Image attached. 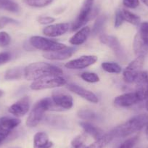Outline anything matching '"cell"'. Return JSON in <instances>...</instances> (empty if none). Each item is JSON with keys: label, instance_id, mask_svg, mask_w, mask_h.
Segmentation results:
<instances>
[{"label": "cell", "instance_id": "cell-1", "mask_svg": "<svg viewBox=\"0 0 148 148\" xmlns=\"http://www.w3.org/2000/svg\"><path fill=\"white\" fill-rule=\"evenodd\" d=\"M63 71L59 67L44 62H33L24 68V77L28 81H36L47 76H61Z\"/></svg>", "mask_w": 148, "mask_h": 148}, {"label": "cell", "instance_id": "cell-2", "mask_svg": "<svg viewBox=\"0 0 148 148\" xmlns=\"http://www.w3.org/2000/svg\"><path fill=\"white\" fill-rule=\"evenodd\" d=\"M48 110L60 111L62 109L55 105L52 98H44L34 105L27 118L26 126L29 128L36 127L42 121L45 112Z\"/></svg>", "mask_w": 148, "mask_h": 148}, {"label": "cell", "instance_id": "cell-3", "mask_svg": "<svg viewBox=\"0 0 148 148\" xmlns=\"http://www.w3.org/2000/svg\"><path fill=\"white\" fill-rule=\"evenodd\" d=\"M148 122V114L142 113L134 116L112 130L115 137H126L142 130Z\"/></svg>", "mask_w": 148, "mask_h": 148}, {"label": "cell", "instance_id": "cell-4", "mask_svg": "<svg viewBox=\"0 0 148 148\" xmlns=\"http://www.w3.org/2000/svg\"><path fill=\"white\" fill-rule=\"evenodd\" d=\"M29 43L34 48L45 52H55L66 47V45L52 39L39 36H34L29 39Z\"/></svg>", "mask_w": 148, "mask_h": 148}, {"label": "cell", "instance_id": "cell-5", "mask_svg": "<svg viewBox=\"0 0 148 148\" xmlns=\"http://www.w3.org/2000/svg\"><path fill=\"white\" fill-rule=\"evenodd\" d=\"M67 84V80L61 76H47L34 81L30 86L31 89L34 91L53 89L63 86Z\"/></svg>", "mask_w": 148, "mask_h": 148}, {"label": "cell", "instance_id": "cell-6", "mask_svg": "<svg viewBox=\"0 0 148 148\" xmlns=\"http://www.w3.org/2000/svg\"><path fill=\"white\" fill-rule=\"evenodd\" d=\"M95 0H85L79 15L72 25V31H75L80 29L89 20L92 19L93 14V5Z\"/></svg>", "mask_w": 148, "mask_h": 148}, {"label": "cell", "instance_id": "cell-7", "mask_svg": "<svg viewBox=\"0 0 148 148\" xmlns=\"http://www.w3.org/2000/svg\"><path fill=\"white\" fill-rule=\"evenodd\" d=\"M21 121L19 119L3 117L0 119V145L12 133L14 129L19 126Z\"/></svg>", "mask_w": 148, "mask_h": 148}, {"label": "cell", "instance_id": "cell-8", "mask_svg": "<svg viewBox=\"0 0 148 148\" xmlns=\"http://www.w3.org/2000/svg\"><path fill=\"white\" fill-rule=\"evenodd\" d=\"M97 57L95 55H83L80 58L68 61L65 67L70 70H82L96 63Z\"/></svg>", "mask_w": 148, "mask_h": 148}, {"label": "cell", "instance_id": "cell-9", "mask_svg": "<svg viewBox=\"0 0 148 148\" xmlns=\"http://www.w3.org/2000/svg\"><path fill=\"white\" fill-rule=\"evenodd\" d=\"M51 98L55 105L62 110H69L73 106V97L64 91L59 89L53 91Z\"/></svg>", "mask_w": 148, "mask_h": 148}, {"label": "cell", "instance_id": "cell-10", "mask_svg": "<svg viewBox=\"0 0 148 148\" xmlns=\"http://www.w3.org/2000/svg\"><path fill=\"white\" fill-rule=\"evenodd\" d=\"M30 105L31 100L29 97H24L12 104L8 109V111L15 117H22L29 111Z\"/></svg>", "mask_w": 148, "mask_h": 148}, {"label": "cell", "instance_id": "cell-11", "mask_svg": "<svg viewBox=\"0 0 148 148\" xmlns=\"http://www.w3.org/2000/svg\"><path fill=\"white\" fill-rule=\"evenodd\" d=\"M141 99L138 94L134 92H129L116 97L114 99L115 105L121 108H128L141 102Z\"/></svg>", "mask_w": 148, "mask_h": 148}, {"label": "cell", "instance_id": "cell-12", "mask_svg": "<svg viewBox=\"0 0 148 148\" xmlns=\"http://www.w3.org/2000/svg\"><path fill=\"white\" fill-rule=\"evenodd\" d=\"M67 88L68 89V90L73 92L76 95H79V96H80L83 99H86L88 102H92L93 104H97L99 102L98 97L95 93L79 86V85L74 84H69L67 86Z\"/></svg>", "mask_w": 148, "mask_h": 148}, {"label": "cell", "instance_id": "cell-13", "mask_svg": "<svg viewBox=\"0 0 148 148\" xmlns=\"http://www.w3.org/2000/svg\"><path fill=\"white\" fill-rule=\"evenodd\" d=\"M99 41L103 45L109 47L114 52V53L116 54L118 58H120V59L123 58V52L121 49V47L120 42L116 37L113 36L102 34L99 36Z\"/></svg>", "mask_w": 148, "mask_h": 148}, {"label": "cell", "instance_id": "cell-14", "mask_svg": "<svg viewBox=\"0 0 148 148\" xmlns=\"http://www.w3.org/2000/svg\"><path fill=\"white\" fill-rule=\"evenodd\" d=\"M76 48L72 47H66L60 50L55 52H45L43 54V57L49 60H65L68 59L75 52Z\"/></svg>", "mask_w": 148, "mask_h": 148}, {"label": "cell", "instance_id": "cell-15", "mask_svg": "<svg viewBox=\"0 0 148 148\" xmlns=\"http://www.w3.org/2000/svg\"><path fill=\"white\" fill-rule=\"evenodd\" d=\"M69 28V24L67 23L53 24L45 27L43 29V34L49 37H58L65 34Z\"/></svg>", "mask_w": 148, "mask_h": 148}, {"label": "cell", "instance_id": "cell-16", "mask_svg": "<svg viewBox=\"0 0 148 148\" xmlns=\"http://www.w3.org/2000/svg\"><path fill=\"white\" fill-rule=\"evenodd\" d=\"M90 34L91 29L89 26L83 27L69 39V43L75 46L83 45L87 40Z\"/></svg>", "mask_w": 148, "mask_h": 148}, {"label": "cell", "instance_id": "cell-17", "mask_svg": "<svg viewBox=\"0 0 148 148\" xmlns=\"http://www.w3.org/2000/svg\"><path fill=\"white\" fill-rule=\"evenodd\" d=\"M53 142L49 141L47 134L44 132H37L34 136V148H51Z\"/></svg>", "mask_w": 148, "mask_h": 148}, {"label": "cell", "instance_id": "cell-18", "mask_svg": "<svg viewBox=\"0 0 148 148\" xmlns=\"http://www.w3.org/2000/svg\"><path fill=\"white\" fill-rule=\"evenodd\" d=\"M81 127L84 129V132L87 134L92 136L94 139H99L103 136V131L99 127L94 126L92 123H89L87 121H82L79 123Z\"/></svg>", "mask_w": 148, "mask_h": 148}, {"label": "cell", "instance_id": "cell-19", "mask_svg": "<svg viewBox=\"0 0 148 148\" xmlns=\"http://www.w3.org/2000/svg\"><path fill=\"white\" fill-rule=\"evenodd\" d=\"M134 51L136 56H145L148 52V47L142 41L138 33L134 40Z\"/></svg>", "mask_w": 148, "mask_h": 148}, {"label": "cell", "instance_id": "cell-20", "mask_svg": "<svg viewBox=\"0 0 148 148\" xmlns=\"http://www.w3.org/2000/svg\"><path fill=\"white\" fill-rule=\"evenodd\" d=\"M114 138V134L112 131H110L109 133L104 134L102 137L97 139L95 142L85 148H105Z\"/></svg>", "mask_w": 148, "mask_h": 148}, {"label": "cell", "instance_id": "cell-21", "mask_svg": "<svg viewBox=\"0 0 148 148\" xmlns=\"http://www.w3.org/2000/svg\"><path fill=\"white\" fill-rule=\"evenodd\" d=\"M121 15L124 21L134 25H138L140 24L141 18L137 15L126 9H121Z\"/></svg>", "mask_w": 148, "mask_h": 148}, {"label": "cell", "instance_id": "cell-22", "mask_svg": "<svg viewBox=\"0 0 148 148\" xmlns=\"http://www.w3.org/2000/svg\"><path fill=\"white\" fill-rule=\"evenodd\" d=\"M0 9L11 12H20V6L16 2L11 0H0Z\"/></svg>", "mask_w": 148, "mask_h": 148}, {"label": "cell", "instance_id": "cell-23", "mask_svg": "<svg viewBox=\"0 0 148 148\" xmlns=\"http://www.w3.org/2000/svg\"><path fill=\"white\" fill-rule=\"evenodd\" d=\"M107 19H108V18H107L106 15H99L97 18L93 27H92V31H91L92 35L97 36L99 33L102 32Z\"/></svg>", "mask_w": 148, "mask_h": 148}, {"label": "cell", "instance_id": "cell-24", "mask_svg": "<svg viewBox=\"0 0 148 148\" xmlns=\"http://www.w3.org/2000/svg\"><path fill=\"white\" fill-rule=\"evenodd\" d=\"M24 74V70L23 71L21 68H14L6 71L5 75V80H18L21 79Z\"/></svg>", "mask_w": 148, "mask_h": 148}, {"label": "cell", "instance_id": "cell-25", "mask_svg": "<svg viewBox=\"0 0 148 148\" xmlns=\"http://www.w3.org/2000/svg\"><path fill=\"white\" fill-rule=\"evenodd\" d=\"M102 68L106 72L110 73L119 74L122 72V68L120 65L114 62H105L102 63Z\"/></svg>", "mask_w": 148, "mask_h": 148}, {"label": "cell", "instance_id": "cell-26", "mask_svg": "<svg viewBox=\"0 0 148 148\" xmlns=\"http://www.w3.org/2000/svg\"><path fill=\"white\" fill-rule=\"evenodd\" d=\"M144 63H145V56H137L136 59L134 60L128 65L126 69L133 71H140L142 67L144 66Z\"/></svg>", "mask_w": 148, "mask_h": 148}, {"label": "cell", "instance_id": "cell-27", "mask_svg": "<svg viewBox=\"0 0 148 148\" xmlns=\"http://www.w3.org/2000/svg\"><path fill=\"white\" fill-rule=\"evenodd\" d=\"M54 0H23V2L31 8H42L51 5Z\"/></svg>", "mask_w": 148, "mask_h": 148}, {"label": "cell", "instance_id": "cell-28", "mask_svg": "<svg viewBox=\"0 0 148 148\" xmlns=\"http://www.w3.org/2000/svg\"><path fill=\"white\" fill-rule=\"evenodd\" d=\"M78 117L84 121H95L98 119L97 114L89 109L81 110L77 113Z\"/></svg>", "mask_w": 148, "mask_h": 148}, {"label": "cell", "instance_id": "cell-29", "mask_svg": "<svg viewBox=\"0 0 148 148\" xmlns=\"http://www.w3.org/2000/svg\"><path fill=\"white\" fill-rule=\"evenodd\" d=\"M139 71H133L125 69L123 73V80L127 84H135L139 76Z\"/></svg>", "mask_w": 148, "mask_h": 148}, {"label": "cell", "instance_id": "cell-30", "mask_svg": "<svg viewBox=\"0 0 148 148\" xmlns=\"http://www.w3.org/2000/svg\"><path fill=\"white\" fill-rule=\"evenodd\" d=\"M80 77L82 80L88 83H97L99 82V76L95 73L92 72H83L81 73Z\"/></svg>", "mask_w": 148, "mask_h": 148}, {"label": "cell", "instance_id": "cell-31", "mask_svg": "<svg viewBox=\"0 0 148 148\" xmlns=\"http://www.w3.org/2000/svg\"><path fill=\"white\" fill-rule=\"evenodd\" d=\"M86 140V136L84 134H79L73 138L71 141V146L73 148H82Z\"/></svg>", "mask_w": 148, "mask_h": 148}, {"label": "cell", "instance_id": "cell-32", "mask_svg": "<svg viewBox=\"0 0 148 148\" xmlns=\"http://www.w3.org/2000/svg\"><path fill=\"white\" fill-rule=\"evenodd\" d=\"M138 34L140 36L145 45L148 47V22H143L140 24V28Z\"/></svg>", "mask_w": 148, "mask_h": 148}, {"label": "cell", "instance_id": "cell-33", "mask_svg": "<svg viewBox=\"0 0 148 148\" xmlns=\"http://www.w3.org/2000/svg\"><path fill=\"white\" fill-rule=\"evenodd\" d=\"M138 140H139V136H132V137L129 138L123 142H122L121 145L119 147V148H134L137 143Z\"/></svg>", "mask_w": 148, "mask_h": 148}, {"label": "cell", "instance_id": "cell-34", "mask_svg": "<svg viewBox=\"0 0 148 148\" xmlns=\"http://www.w3.org/2000/svg\"><path fill=\"white\" fill-rule=\"evenodd\" d=\"M11 42V37L5 31H0V47H6Z\"/></svg>", "mask_w": 148, "mask_h": 148}, {"label": "cell", "instance_id": "cell-35", "mask_svg": "<svg viewBox=\"0 0 148 148\" xmlns=\"http://www.w3.org/2000/svg\"><path fill=\"white\" fill-rule=\"evenodd\" d=\"M123 6L129 9H136L139 5V0H123Z\"/></svg>", "mask_w": 148, "mask_h": 148}, {"label": "cell", "instance_id": "cell-36", "mask_svg": "<svg viewBox=\"0 0 148 148\" xmlns=\"http://www.w3.org/2000/svg\"><path fill=\"white\" fill-rule=\"evenodd\" d=\"M18 22L12 18L8 17H2L0 18V28H2L8 24H18Z\"/></svg>", "mask_w": 148, "mask_h": 148}, {"label": "cell", "instance_id": "cell-37", "mask_svg": "<svg viewBox=\"0 0 148 148\" xmlns=\"http://www.w3.org/2000/svg\"><path fill=\"white\" fill-rule=\"evenodd\" d=\"M124 22L123 21V16L121 15V10H118L116 12V17H115V24L114 26L115 28H118L121 26V25L123 24V23Z\"/></svg>", "mask_w": 148, "mask_h": 148}, {"label": "cell", "instance_id": "cell-38", "mask_svg": "<svg viewBox=\"0 0 148 148\" xmlns=\"http://www.w3.org/2000/svg\"><path fill=\"white\" fill-rule=\"evenodd\" d=\"M55 21V18L50 16H42L39 17L38 19V22L42 25H47L51 24Z\"/></svg>", "mask_w": 148, "mask_h": 148}, {"label": "cell", "instance_id": "cell-39", "mask_svg": "<svg viewBox=\"0 0 148 148\" xmlns=\"http://www.w3.org/2000/svg\"><path fill=\"white\" fill-rule=\"evenodd\" d=\"M11 59V54L8 52H0V65L7 63Z\"/></svg>", "mask_w": 148, "mask_h": 148}, {"label": "cell", "instance_id": "cell-40", "mask_svg": "<svg viewBox=\"0 0 148 148\" xmlns=\"http://www.w3.org/2000/svg\"><path fill=\"white\" fill-rule=\"evenodd\" d=\"M145 127H146V129H145V134H146V137L148 140V122H147V125Z\"/></svg>", "mask_w": 148, "mask_h": 148}, {"label": "cell", "instance_id": "cell-41", "mask_svg": "<svg viewBox=\"0 0 148 148\" xmlns=\"http://www.w3.org/2000/svg\"><path fill=\"white\" fill-rule=\"evenodd\" d=\"M146 103H145V108H146L147 110H148V95H147V97L146 98Z\"/></svg>", "mask_w": 148, "mask_h": 148}, {"label": "cell", "instance_id": "cell-42", "mask_svg": "<svg viewBox=\"0 0 148 148\" xmlns=\"http://www.w3.org/2000/svg\"><path fill=\"white\" fill-rule=\"evenodd\" d=\"M141 1H142L147 7H148V0H141Z\"/></svg>", "mask_w": 148, "mask_h": 148}, {"label": "cell", "instance_id": "cell-43", "mask_svg": "<svg viewBox=\"0 0 148 148\" xmlns=\"http://www.w3.org/2000/svg\"><path fill=\"white\" fill-rule=\"evenodd\" d=\"M4 95V92L2 90H0V97H2V95Z\"/></svg>", "mask_w": 148, "mask_h": 148}, {"label": "cell", "instance_id": "cell-44", "mask_svg": "<svg viewBox=\"0 0 148 148\" xmlns=\"http://www.w3.org/2000/svg\"><path fill=\"white\" fill-rule=\"evenodd\" d=\"M9 148H22V147H9Z\"/></svg>", "mask_w": 148, "mask_h": 148}]
</instances>
